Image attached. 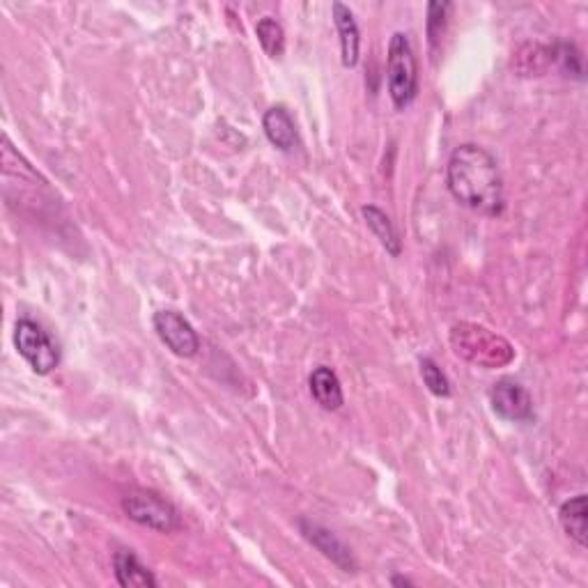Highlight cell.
Returning a JSON list of instances; mask_svg holds the SVG:
<instances>
[{"mask_svg":"<svg viewBox=\"0 0 588 588\" xmlns=\"http://www.w3.org/2000/svg\"><path fill=\"white\" fill-rule=\"evenodd\" d=\"M446 187L469 210L485 216L504 214V175L499 161L481 145L462 143L455 147L446 164Z\"/></svg>","mask_w":588,"mask_h":588,"instance_id":"6da1fadb","label":"cell"},{"mask_svg":"<svg viewBox=\"0 0 588 588\" xmlns=\"http://www.w3.org/2000/svg\"><path fill=\"white\" fill-rule=\"evenodd\" d=\"M451 347L460 359L478 368H504L515 359L513 345L497 331L476 322H460L451 329Z\"/></svg>","mask_w":588,"mask_h":588,"instance_id":"7a4b0ae2","label":"cell"},{"mask_svg":"<svg viewBox=\"0 0 588 588\" xmlns=\"http://www.w3.org/2000/svg\"><path fill=\"white\" fill-rule=\"evenodd\" d=\"M386 83L396 108H407L419 95V63L407 33H393L386 56Z\"/></svg>","mask_w":588,"mask_h":588,"instance_id":"3957f363","label":"cell"},{"mask_svg":"<svg viewBox=\"0 0 588 588\" xmlns=\"http://www.w3.org/2000/svg\"><path fill=\"white\" fill-rule=\"evenodd\" d=\"M122 510L131 522L147 526V529L159 533H175L182 526L180 513L161 494L145 490V487H134L122 497Z\"/></svg>","mask_w":588,"mask_h":588,"instance_id":"277c9868","label":"cell"},{"mask_svg":"<svg viewBox=\"0 0 588 588\" xmlns=\"http://www.w3.org/2000/svg\"><path fill=\"white\" fill-rule=\"evenodd\" d=\"M14 347H17L23 361H26L37 375H49L58 368L60 350L56 340L49 336V331H44L40 324L33 320H26V317H23V320L17 322V327H14Z\"/></svg>","mask_w":588,"mask_h":588,"instance_id":"5b68a950","label":"cell"},{"mask_svg":"<svg viewBox=\"0 0 588 588\" xmlns=\"http://www.w3.org/2000/svg\"><path fill=\"white\" fill-rule=\"evenodd\" d=\"M152 324L157 336L161 338V343H164L170 352L182 359L196 357L200 350V338L187 317L177 311H157L152 317Z\"/></svg>","mask_w":588,"mask_h":588,"instance_id":"8992f818","label":"cell"},{"mask_svg":"<svg viewBox=\"0 0 588 588\" xmlns=\"http://www.w3.org/2000/svg\"><path fill=\"white\" fill-rule=\"evenodd\" d=\"M297 526H299L301 536H304L315 549H320V552L327 556L331 563H336L340 570L343 572H357L359 570V563H357V559H354L352 549L347 547L334 531L324 529L322 524L306 520V517H301Z\"/></svg>","mask_w":588,"mask_h":588,"instance_id":"52a82bcc","label":"cell"},{"mask_svg":"<svg viewBox=\"0 0 588 588\" xmlns=\"http://www.w3.org/2000/svg\"><path fill=\"white\" fill-rule=\"evenodd\" d=\"M490 402L494 412L506 421L522 423L533 416V400L529 391L520 382H515V379H499L490 389Z\"/></svg>","mask_w":588,"mask_h":588,"instance_id":"ba28073f","label":"cell"},{"mask_svg":"<svg viewBox=\"0 0 588 588\" xmlns=\"http://www.w3.org/2000/svg\"><path fill=\"white\" fill-rule=\"evenodd\" d=\"M262 129H265L267 141L281 152H292L299 143L297 125H294V118L290 111L281 104L267 108L265 115H262Z\"/></svg>","mask_w":588,"mask_h":588,"instance_id":"9c48e42d","label":"cell"},{"mask_svg":"<svg viewBox=\"0 0 588 588\" xmlns=\"http://www.w3.org/2000/svg\"><path fill=\"white\" fill-rule=\"evenodd\" d=\"M331 12H334V23L340 35V60H343L345 67H357L361 49V33L357 19H354L350 7L343 3L331 5Z\"/></svg>","mask_w":588,"mask_h":588,"instance_id":"30bf717a","label":"cell"},{"mask_svg":"<svg viewBox=\"0 0 588 588\" xmlns=\"http://www.w3.org/2000/svg\"><path fill=\"white\" fill-rule=\"evenodd\" d=\"M556 65V44H538L529 42L522 44L513 53V63L510 67L520 76H543L549 72V67Z\"/></svg>","mask_w":588,"mask_h":588,"instance_id":"8fae6325","label":"cell"},{"mask_svg":"<svg viewBox=\"0 0 588 588\" xmlns=\"http://www.w3.org/2000/svg\"><path fill=\"white\" fill-rule=\"evenodd\" d=\"M308 389H311V396L317 405L327 409V412H338L343 407V386H340L338 375L329 366L313 368L311 377H308Z\"/></svg>","mask_w":588,"mask_h":588,"instance_id":"7c38bea8","label":"cell"},{"mask_svg":"<svg viewBox=\"0 0 588 588\" xmlns=\"http://www.w3.org/2000/svg\"><path fill=\"white\" fill-rule=\"evenodd\" d=\"M113 572L115 579L122 588H154L159 586L157 577L152 575L150 568H145L141 561L136 559V554L120 549L113 556Z\"/></svg>","mask_w":588,"mask_h":588,"instance_id":"4fadbf2b","label":"cell"},{"mask_svg":"<svg viewBox=\"0 0 588 588\" xmlns=\"http://www.w3.org/2000/svg\"><path fill=\"white\" fill-rule=\"evenodd\" d=\"M559 520L563 531L575 540L579 547H586L588 538V501L586 494H577V497L568 499L559 510Z\"/></svg>","mask_w":588,"mask_h":588,"instance_id":"5bb4252c","label":"cell"},{"mask_svg":"<svg viewBox=\"0 0 588 588\" xmlns=\"http://www.w3.org/2000/svg\"><path fill=\"white\" fill-rule=\"evenodd\" d=\"M361 216L363 221H366V226L370 228V232L375 235L377 242L382 244L393 258H398V255L402 253V239L398 235L396 226H393V221L386 216V212H382L375 205H366L361 210Z\"/></svg>","mask_w":588,"mask_h":588,"instance_id":"9a60e30c","label":"cell"},{"mask_svg":"<svg viewBox=\"0 0 588 588\" xmlns=\"http://www.w3.org/2000/svg\"><path fill=\"white\" fill-rule=\"evenodd\" d=\"M255 35H258L262 51H265L269 58H274V60L283 58L285 30L274 17H262L258 23H255Z\"/></svg>","mask_w":588,"mask_h":588,"instance_id":"2e32d148","label":"cell"},{"mask_svg":"<svg viewBox=\"0 0 588 588\" xmlns=\"http://www.w3.org/2000/svg\"><path fill=\"white\" fill-rule=\"evenodd\" d=\"M421 377L425 386H428L435 396L439 398L451 396V382H448L444 370H441L432 359H421Z\"/></svg>","mask_w":588,"mask_h":588,"instance_id":"e0dca14e","label":"cell"},{"mask_svg":"<svg viewBox=\"0 0 588 588\" xmlns=\"http://www.w3.org/2000/svg\"><path fill=\"white\" fill-rule=\"evenodd\" d=\"M451 12V3H430L428 5V40L432 51L437 49L441 37L446 33V17Z\"/></svg>","mask_w":588,"mask_h":588,"instance_id":"ac0fdd59","label":"cell"},{"mask_svg":"<svg viewBox=\"0 0 588 588\" xmlns=\"http://www.w3.org/2000/svg\"><path fill=\"white\" fill-rule=\"evenodd\" d=\"M391 584L393 586H412L414 582H412V579H407V577H393Z\"/></svg>","mask_w":588,"mask_h":588,"instance_id":"d6986e66","label":"cell"}]
</instances>
